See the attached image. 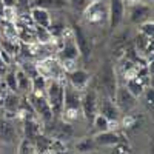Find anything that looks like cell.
I'll use <instances>...</instances> for the list:
<instances>
[{"label":"cell","instance_id":"obj_1","mask_svg":"<svg viewBox=\"0 0 154 154\" xmlns=\"http://www.w3.org/2000/svg\"><path fill=\"white\" fill-rule=\"evenodd\" d=\"M82 93L71 88L69 85H65L63 89V108L62 114L66 122H75L82 117V108H80Z\"/></svg>","mask_w":154,"mask_h":154},{"label":"cell","instance_id":"obj_2","mask_svg":"<svg viewBox=\"0 0 154 154\" xmlns=\"http://www.w3.org/2000/svg\"><path fill=\"white\" fill-rule=\"evenodd\" d=\"M63 85L59 79H49L46 82V88H45V97L48 100V103L53 109L54 117L62 114V108H63Z\"/></svg>","mask_w":154,"mask_h":154},{"label":"cell","instance_id":"obj_3","mask_svg":"<svg viewBox=\"0 0 154 154\" xmlns=\"http://www.w3.org/2000/svg\"><path fill=\"white\" fill-rule=\"evenodd\" d=\"M28 100H29V106L32 108L34 114L37 116V119L42 123H51L54 120V114L51 109L48 100L45 94H37V93H28Z\"/></svg>","mask_w":154,"mask_h":154},{"label":"cell","instance_id":"obj_4","mask_svg":"<svg viewBox=\"0 0 154 154\" xmlns=\"http://www.w3.org/2000/svg\"><path fill=\"white\" fill-rule=\"evenodd\" d=\"M80 108H82V117H85L88 122H93L99 111V94L96 89L88 86L85 91H82Z\"/></svg>","mask_w":154,"mask_h":154},{"label":"cell","instance_id":"obj_5","mask_svg":"<svg viewBox=\"0 0 154 154\" xmlns=\"http://www.w3.org/2000/svg\"><path fill=\"white\" fill-rule=\"evenodd\" d=\"M71 34H72V38L75 42L77 49H79L80 59L83 62H88L89 57H91V53H93V42H91V38H89L88 32L85 31V28L82 25H74Z\"/></svg>","mask_w":154,"mask_h":154},{"label":"cell","instance_id":"obj_6","mask_svg":"<svg viewBox=\"0 0 154 154\" xmlns=\"http://www.w3.org/2000/svg\"><path fill=\"white\" fill-rule=\"evenodd\" d=\"M112 100H114V103H116V106H117V109H119L120 114L122 112L123 114H128L130 111H133L137 106V99L130 91H128L125 85L123 86H117Z\"/></svg>","mask_w":154,"mask_h":154},{"label":"cell","instance_id":"obj_7","mask_svg":"<svg viewBox=\"0 0 154 154\" xmlns=\"http://www.w3.org/2000/svg\"><path fill=\"white\" fill-rule=\"evenodd\" d=\"M126 3L123 0H108V25L109 29H117L125 19Z\"/></svg>","mask_w":154,"mask_h":154},{"label":"cell","instance_id":"obj_8","mask_svg":"<svg viewBox=\"0 0 154 154\" xmlns=\"http://www.w3.org/2000/svg\"><path fill=\"white\" fill-rule=\"evenodd\" d=\"M128 16H130V22L134 25H142L148 20H152L149 16L152 14V8L148 3H139V2H133L128 3Z\"/></svg>","mask_w":154,"mask_h":154},{"label":"cell","instance_id":"obj_9","mask_svg":"<svg viewBox=\"0 0 154 154\" xmlns=\"http://www.w3.org/2000/svg\"><path fill=\"white\" fill-rule=\"evenodd\" d=\"M99 82L100 86L105 89V96L108 97H114L116 94V89H117V82H116V72L114 68L109 63H105L100 69V75H99Z\"/></svg>","mask_w":154,"mask_h":154},{"label":"cell","instance_id":"obj_10","mask_svg":"<svg viewBox=\"0 0 154 154\" xmlns=\"http://www.w3.org/2000/svg\"><path fill=\"white\" fill-rule=\"evenodd\" d=\"M89 82H91V74H89L86 69L82 68H75L72 71L68 72V85L77 91H85V89L89 86Z\"/></svg>","mask_w":154,"mask_h":154},{"label":"cell","instance_id":"obj_11","mask_svg":"<svg viewBox=\"0 0 154 154\" xmlns=\"http://www.w3.org/2000/svg\"><path fill=\"white\" fill-rule=\"evenodd\" d=\"M97 114H102L111 123L117 122L120 119V112H119L117 106H116L114 100L111 97L105 96V94H103V97H99V111H97Z\"/></svg>","mask_w":154,"mask_h":154},{"label":"cell","instance_id":"obj_12","mask_svg":"<svg viewBox=\"0 0 154 154\" xmlns=\"http://www.w3.org/2000/svg\"><path fill=\"white\" fill-rule=\"evenodd\" d=\"M0 142L3 145H16L17 142V130L12 120L3 119L0 122Z\"/></svg>","mask_w":154,"mask_h":154},{"label":"cell","instance_id":"obj_13","mask_svg":"<svg viewBox=\"0 0 154 154\" xmlns=\"http://www.w3.org/2000/svg\"><path fill=\"white\" fill-rule=\"evenodd\" d=\"M22 106V102H20V97L17 96V93H11L6 94L5 100H3V109H5V119L8 120H12L19 114V109Z\"/></svg>","mask_w":154,"mask_h":154},{"label":"cell","instance_id":"obj_14","mask_svg":"<svg viewBox=\"0 0 154 154\" xmlns=\"http://www.w3.org/2000/svg\"><path fill=\"white\" fill-rule=\"evenodd\" d=\"M93 139H94L97 148L99 146H102V148L111 146L112 148L114 145H117V143L122 142V137L119 136V133H116L112 130H108V131H103V133H97V134L93 136Z\"/></svg>","mask_w":154,"mask_h":154},{"label":"cell","instance_id":"obj_15","mask_svg":"<svg viewBox=\"0 0 154 154\" xmlns=\"http://www.w3.org/2000/svg\"><path fill=\"white\" fill-rule=\"evenodd\" d=\"M29 17H31V22L35 25V26H42V28H49L51 26V12L48 9H43V8H37V6H31V11H29Z\"/></svg>","mask_w":154,"mask_h":154},{"label":"cell","instance_id":"obj_16","mask_svg":"<svg viewBox=\"0 0 154 154\" xmlns=\"http://www.w3.org/2000/svg\"><path fill=\"white\" fill-rule=\"evenodd\" d=\"M23 133H25V139L32 142V140L42 134V125L40 120H38L35 116H31V117H25L23 119Z\"/></svg>","mask_w":154,"mask_h":154},{"label":"cell","instance_id":"obj_17","mask_svg":"<svg viewBox=\"0 0 154 154\" xmlns=\"http://www.w3.org/2000/svg\"><path fill=\"white\" fill-rule=\"evenodd\" d=\"M29 6L43 8L48 11H60L66 8V0H31Z\"/></svg>","mask_w":154,"mask_h":154},{"label":"cell","instance_id":"obj_18","mask_svg":"<svg viewBox=\"0 0 154 154\" xmlns=\"http://www.w3.org/2000/svg\"><path fill=\"white\" fill-rule=\"evenodd\" d=\"M16 72V82H17V91L26 94L31 91V75L25 72L23 69H17Z\"/></svg>","mask_w":154,"mask_h":154},{"label":"cell","instance_id":"obj_19","mask_svg":"<svg viewBox=\"0 0 154 154\" xmlns=\"http://www.w3.org/2000/svg\"><path fill=\"white\" fill-rule=\"evenodd\" d=\"M126 89L130 91L136 99H139L140 96L143 94V91H145V86H143V83H142V77H139V75H136V77H128V80H126Z\"/></svg>","mask_w":154,"mask_h":154},{"label":"cell","instance_id":"obj_20","mask_svg":"<svg viewBox=\"0 0 154 154\" xmlns=\"http://www.w3.org/2000/svg\"><path fill=\"white\" fill-rule=\"evenodd\" d=\"M94 149H97V145H96L93 137H83V139H79L75 142V152L77 154H85V152L94 151Z\"/></svg>","mask_w":154,"mask_h":154},{"label":"cell","instance_id":"obj_21","mask_svg":"<svg viewBox=\"0 0 154 154\" xmlns=\"http://www.w3.org/2000/svg\"><path fill=\"white\" fill-rule=\"evenodd\" d=\"M91 123H93V128H94L96 134H97V133H103V131L111 130V122H109L106 117H103L102 114H97L96 117L93 119Z\"/></svg>","mask_w":154,"mask_h":154},{"label":"cell","instance_id":"obj_22","mask_svg":"<svg viewBox=\"0 0 154 154\" xmlns=\"http://www.w3.org/2000/svg\"><path fill=\"white\" fill-rule=\"evenodd\" d=\"M17 154H37V151H35L32 142H29L26 139H22L17 143Z\"/></svg>","mask_w":154,"mask_h":154},{"label":"cell","instance_id":"obj_23","mask_svg":"<svg viewBox=\"0 0 154 154\" xmlns=\"http://www.w3.org/2000/svg\"><path fill=\"white\" fill-rule=\"evenodd\" d=\"M2 49L5 51V53L11 54V56L17 54V51H19L17 40L16 38H5V40H2Z\"/></svg>","mask_w":154,"mask_h":154},{"label":"cell","instance_id":"obj_24","mask_svg":"<svg viewBox=\"0 0 154 154\" xmlns=\"http://www.w3.org/2000/svg\"><path fill=\"white\" fill-rule=\"evenodd\" d=\"M91 0H66V6H69L74 12H83Z\"/></svg>","mask_w":154,"mask_h":154},{"label":"cell","instance_id":"obj_25","mask_svg":"<svg viewBox=\"0 0 154 154\" xmlns=\"http://www.w3.org/2000/svg\"><path fill=\"white\" fill-rule=\"evenodd\" d=\"M34 34H35V40H38L40 43H46V42H49L51 38H53L51 32L46 28H42V26H35L34 28Z\"/></svg>","mask_w":154,"mask_h":154},{"label":"cell","instance_id":"obj_26","mask_svg":"<svg viewBox=\"0 0 154 154\" xmlns=\"http://www.w3.org/2000/svg\"><path fill=\"white\" fill-rule=\"evenodd\" d=\"M5 83L8 86V89L11 93H17V82H16V72L14 71H9L5 75Z\"/></svg>","mask_w":154,"mask_h":154},{"label":"cell","instance_id":"obj_27","mask_svg":"<svg viewBox=\"0 0 154 154\" xmlns=\"http://www.w3.org/2000/svg\"><path fill=\"white\" fill-rule=\"evenodd\" d=\"M140 34H143L145 37L152 38V34H154V23H152V20H148V22L140 25Z\"/></svg>","mask_w":154,"mask_h":154},{"label":"cell","instance_id":"obj_28","mask_svg":"<svg viewBox=\"0 0 154 154\" xmlns=\"http://www.w3.org/2000/svg\"><path fill=\"white\" fill-rule=\"evenodd\" d=\"M111 154H131V149H130V146H126L123 142H120V143L112 146Z\"/></svg>","mask_w":154,"mask_h":154},{"label":"cell","instance_id":"obj_29","mask_svg":"<svg viewBox=\"0 0 154 154\" xmlns=\"http://www.w3.org/2000/svg\"><path fill=\"white\" fill-rule=\"evenodd\" d=\"M0 3L3 5V8H14L17 0H0Z\"/></svg>","mask_w":154,"mask_h":154},{"label":"cell","instance_id":"obj_30","mask_svg":"<svg viewBox=\"0 0 154 154\" xmlns=\"http://www.w3.org/2000/svg\"><path fill=\"white\" fill-rule=\"evenodd\" d=\"M143 93L146 94V103H148V105H152V88L145 89Z\"/></svg>","mask_w":154,"mask_h":154},{"label":"cell","instance_id":"obj_31","mask_svg":"<svg viewBox=\"0 0 154 154\" xmlns=\"http://www.w3.org/2000/svg\"><path fill=\"white\" fill-rule=\"evenodd\" d=\"M85 154H102V152L97 151V149H94V151H89V152H85Z\"/></svg>","mask_w":154,"mask_h":154},{"label":"cell","instance_id":"obj_32","mask_svg":"<svg viewBox=\"0 0 154 154\" xmlns=\"http://www.w3.org/2000/svg\"><path fill=\"white\" fill-rule=\"evenodd\" d=\"M123 2H125V3H133L134 0H123Z\"/></svg>","mask_w":154,"mask_h":154},{"label":"cell","instance_id":"obj_33","mask_svg":"<svg viewBox=\"0 0 154 154\" xmlns=\"http://www.w3.org/2000/svg\"><path fill=\"white\" fill-rule=\"evenodd\" d=\"M2 149H3V143L0 142V152H2Z\"/></svg>","mask_w":154,"mask_h":154},{"label":"cell","instance_id":"obj_34","mask_svg":"<svg viewBox=\"0 0 154 154\" xmlns=\"http://www.w3.org/2000/svg\"><path fill=\"white\" fill-rule=\"evenodd\" d=\"M0 154H11V152H8V151H3V149H2V152H0Z\"/></svg>","mask_w":154,"mask_h":154},{"label":"cell","instance_id":"obj_35","mask_svg":"<svg viewBox=\"0 0 154 154\" xmlns=\"http://www.w3.org/2000/svg\"><path fill=\"white\" fill-rule=\"evenodd\" d=\"M29 2H31V0H29Z\"/></svg>","mask_w":154,"mask_h":154}]
</instances>
